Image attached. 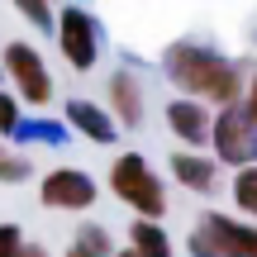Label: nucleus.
I'll use <instances>...</instances> for the list:
<instances>
[{
  "instance_id": "1",
  "label": "nucleus",
  "mask_w": 257,
  "mask_h": 257,
  "mask_svg": "<svg viewBox=\"0 0 257 257\" xmlns=\"http://www.w3.org/2000/svg\"><path fill=\"white\" fill-rule=\"evenodd\" d=\"M162 72L176 91H186V100H200V105H238L243 95V72L219 57L214 48L200 43H172L162 53Z\"/></svg>"
},
{
  "instance_id": "2",
  "label": "nucleus",
  "mask_w": 257,
  "mask_h": 257,
  "mask_svg": "<svg viewBox=\"0 0 257 257\" xmlns=\"http://www.w3.org/2000/svg\"><path fill=\"white\" fill-rule=\"evenodd\" d=\"M110 195L134 210V219H162L167 214V186L138 153H119L110 167Z\"/></svg>"
},
{
  "instance_id": "3",
  "label": "nucleus",
  "mask_w": 257,
  "mask_h": 257,
  "mask_svg": "<svg viewBox=\"0 0 257 257\" xmlns=\"http://www.w3.org/2000/svg\"><path fill=\"white\" fill-rule=\"evenodd\" d=\"M210 143H214V162L233 167V172L257 162V128L248 119V110H243V100L238 105H224V110L214 114Z\"/></svg>"
},
{
  "instance_id": "4",
  "label": "nucleus",
  "mask_w": 257,
  "mask_h": 257,
  "mask_svg": "<svg viewBox=\"0 0 257 257\" xmlns=\"http://www.w3.org/2000/svg\"><path fill=\"white\" fill-rule=\"evenodd\" d=\"M0 72L15 81V95L24 105H48L53 100V76H48V67H43V57H38L34 43H5Z\"/></svg>"
},
{
  "instance_id": "5",
  "label": "nucleus",
  "mask_w": 257,
  "mask_h": 257,
  "mask_svg": "<svg viewBox=\"0 0 257 257\" xmlns=\"http://www.w3.org/2000/svg\"><path fill=\"white\" fill-rule=\"evenodd\" d=\"M38 200L43 210H62V214H81L100 200V186H95L91 172L81 167H53V172L38 181Z\"/></svg>"
},
{
  "instance_id": "6",
  "label": "nucleus",
  "mask_w": 257,
  "mask_h": 257,
  "mask_svg": "<svg viewBox=\"0 0 257 257\" xmlns=\"http://www.w3.org/2000/svg\"><path fill=\"white\" fill-rule=\"evenodd\" d=\"M57 34V48H62V57L76 67V72H91L95 62H100V29H95V19L86 15V10L67 5L62 19L53 24Z\"/></svg>"
},
{
  "instance_id": "7",
  "label": "nucleus",
  "mask_w": 257,
  "mask_h": 257,
  "mask_svg": "<svg viewBox=\"0 0 257 257\" xmlns=\"http://www.w3.org/2000/svg\"><path fill=\"white\" fill-rule=\"evenodd\" d=\"M186 248H191V257H248L243 252V224L219 214V210H205L195 219Z\"/></svg>"
},
{
  "instance_id": "8",
  "label": "nucleus",
  "mask_w": 257,
  "mask_h": 257,
  "mask_svg": "<svg viewBox=\"0 0 257 257\" xmlns=\"http://www.w3.org/2000/svg\"><path fill=\"white\" fill-rule=\"evenodd\" d=\"M167 128H172L176 138H181L186 148H205L210 143V128H214V114H210V105H200V100H167Z\"/></svg>"
},
{
  "instance_id": "9",
  "label": "nucleus",
  "mask_w": 257,
  "mask_h": 257,
  "mask_svg": "<svg viewBox=\"0 0 257 257\" xmlns=\"http://www.w3.org/2000/svg\"><path fill=\"white\" fill-rule=\"evenodd\" d=\"M172 176H176V186H186L191 195H210L214 186H219V162L205 157V153L181 148V153H172Z\"/></svg>"
},
{
  "instance_id": "10",
  "label": "nucleus",
  "mask_w": 257,
  "mask_h": 257,
  "mask_svg": "<svg viewBox=\"0 0 257 257\" xmlns=\"http://www.w3.org/2000/svg\"><path fill=\"white\" fill-rule=\"evenodd\" d=\"M67 124H72L81 138H91V143H114V138H119L114 114L100 110L95 100H67Z\"/></svg>"
},
{
  "instance_id": "11",
  "label": "nucleus",
  "mask_w": 257,
  "mask_h": 257,
  "mask_svg": "<svg viewBox=\"0 0 257 257\" xmlns=\"http://www.w3.org/2000/svg\"><path fill=\"white\" fill-rule=\"evenodd\" d=\"M110 114L119 128L143 124V86H138L134 72H114L110 76Z\"/></svg>"
},
{
  "instance_id": "12",
  "label": "nucleus",
  "mask_w": 257,
  "mask_h": 257,
  "mask_svg": "<svg viewBox=\"0 0 257 257\" xmlns=\"http://www.w3.org/2000/svg\"><path fill=\"white\" fill-rule=\"evenodd\" d=\"M128 248L138 257H172V238L157 219H134L128 224Z\"/></svg>"
},
{
  "instance_id": "13",
  "label": "nucleus",
  "mask_w": 257,
  "mask_h": 257,
  "mask_svg": "<svg viewBox=\"0 0 257 257\" xmlns=\"http://www.w3.org/2000/svg\"><path fill=\"white\" fill-rule=\"evenodd\" d=\"M67 257H114V243H110V233L100 224H81L72 248H67Z\"/></svg>"
},
{
  "instance_id": "14",
  "label": "nucleus",
  "mask_w": 257,
  "mask_h": 257,
  "mask_svg": "<svg viewBox=\"0 0 257 257\" xmlns=\"http://www.w3.org/2000/svg\"><path fill=\"white\" fill-rule=\"evenodd\" d=\"M233 205H238V214H248V219L257 224V162L252 167H238L233 172Z\"/></svg>"
},
{
  "instance_id": "15",
  "label": "nucleus",
  "mask_w": 257,
  "mask_h": 257,
  "mask_svg": "<svg viewBox=\"0 0 257 257\" xmlns=\"http://www.w3.org/2000/svg\"><path fill=\"white\" fill-rule=\"evenodd\" d=\"M29 172H34V162H29L24 153H10L5 138H0V181L15 186V181H29Z\"/></svg>"
},
{
  "instance_id": "16",
  "label": "nucleus",
  "mask_w": 257,
  "mask_h": 257,
  "mask_svg": "<svg viewBox=\"0 0 257 257\" xmlns=\"http://www.w3.org/2000/svg\"><path fill=\"white\" fill-rule=\"evenodd\" d=\"M19 128H24V119H19V95L0 91V138H19Z\"/></svg>"
},
{
  "instance_id": "17",
  "label": "nucleus",
  "mask_w": 257,
  "mask_h": 257,
  "mask_svg": "<svg viewBox=\"0 0 257 257\" xmlns=\"http://www.w3.org/2000/svg\"><path fill=\"white\" fill-rule=\"evenodd\" d=\"M15 10L29 19V24H38V29H53V10H48V0H15Z\"/></svg>"
},
{
  "instance_id": "18",
  "label": "nucleus",
  "mask_w": 257,
  "mask_h": 257,
  "mask_svg": "<svg viewBox=\"0 0 257 257\" xmlns=\"http://www.w3.org/2000/svg\"><path fill=\"white\" fill-rule=\"evenodd\" d=\"M0 257H24V229L19 224H0Z\"/></svg>"
},
{
  "instance_id": "19",
  "label": "nucleus",
  "mask_w": 257,
  "mask_h": 257,
  "mask_svg": "<svg viewBox=\"0 0 257 257\" xmlns=\"http://www.w3.org/2000/svg\"><path fill=\"white\" fill-rule=\"evenodd\" d=\"M243 252L257 257V224H243Z\"/></svg>"
},
{
  "instance_id": "20",
  "label": "nucleus",
  "mask_w": 257,
  "mask_h": 257,
  "mask_svg": "<svg viewBox=\"0 0 257 257\" xmlns=\"http://www.w3.org/2000/svg\"><path fill=\"white\" fill-rule=\"evenodd\" d=\"M243 110H248V119L257 128V76H252V86H248V100H243Z\"/></svg>"
},
{
  "instance_id": "21",
  "label": "nucleus",
  "mask_w": 257,
  "mask_h": 257,
  "mask_svg": "<svg viewBox=\"0 0 257 257\" xmlns=\"http://www.w3.org/2000/svg\"><path fill=\"white\" fill-rule=\"evenodd\" d=\"M24 257H53L48 248H38V243H24Z\"/></svg>"
},
{
  "instance_id": "22",
  "label": "nucleus",
  "mask_w": 257,
  "mask_h": 257,
  "mask_svg": "<svg viewBox=\"0 0 257 257\" xmlns=\"http://www.w3.org/2000/svg\"><path fill=\"white\" fill-rule=\"evenodd\" d=\"M114 257H138V252H134V248H119V252H114Z\"/></svg>"
}]
</instances>
